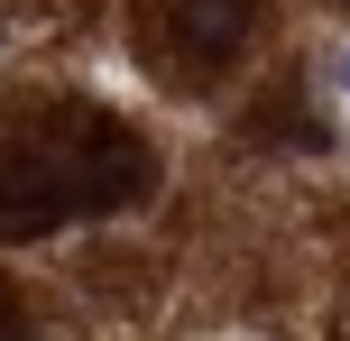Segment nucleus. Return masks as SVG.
Masks as SVG:
<instances>
[{
	"mask_svg": "<svg viewBox=\"0 0 350 341\" xmlns=\"http://www.w3.org/2000/svg\"><path fill=\"white\" fill-rule=\"evenodd\" d=\"M240 18H249V0H185V37H212V55L240 37Z\"/></svg>",
	"mask_w": 350,
	"mask_h": 341,
	"instance_id": "obj_1",
	"label": "nucleus"
},
{
	"mask_svg": "<svg viewBox=\"0 0 350 341\" xmlns=\"http://www.w3.org/2000/svg\"><path fill=\"white\" fill-rule=\"evenodd\" d=\"M323 74H332V92L350 102V46H341V55H332V65H323Z\"/></svg>",
	"mask_w": 350,
	"mask_h": 341,
	"instance_id": "obj_2",
	"label": "nucleus"
},
{
	"mask_svg": "<svg viewBox=\"0 0 350 341\" xmlns=\"http://www.w3.org/2000/svg\"><path fill=\"white\" fill-rule=\"evenodd\" d=\"M0 341H18V314H10V305H0Z\"/></svg>",
	"mask_w": 350,
	"mask_h": 341,
	"instance_id": "obj_3",
	"label": "nucleus"
}]
</instances>
